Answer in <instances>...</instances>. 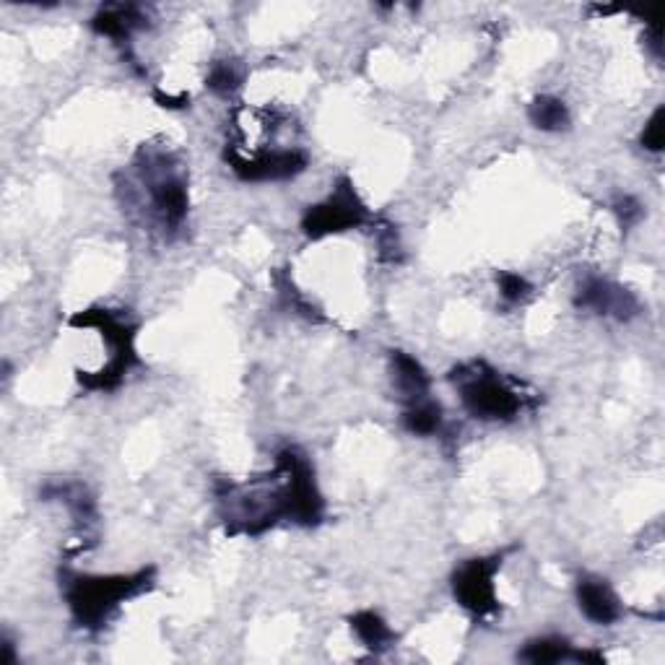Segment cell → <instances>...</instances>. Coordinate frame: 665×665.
Listing matches in <instances>:
<instances>
[{"mask_svg":"<svg viewBox=\"0 0 665 665\" xmlns=\"http://www.w3.org/2000/svg\"><path fill=\"white\" fill-rule=\"evenodd\" d=\"M146 13L140 6H107V9H99L97 17L92 19V29L102 36H109L117 44L130 42V34L136 29L146 27Z\"/></svg>","mask_w":665,"mask_h":665,"instance_id":"11","label":"cell"},{"mask_svg":"<svg viewBox=\"0 0 665 665\" xmlns=\"http://www.w3.org/2000/svg\"><path fill=\"white\" fill-rule=\"evenodd\" d=\"M453 382L463 409L478 421H513L526 405L522 395L482 361L455 369Z\"/></svg>","mask_w":665,"mask_h":665,"instance_id":"2","label":"cell"},{"mask_svg":"<svg viewBox=\"0 0 665 665\" xmlns=\"http://www.w3.org/2000/svg\"><path fill=\"white\" fill-rule=\"evenodd\" d=\"M149 172L151 205L161 219V224L177 229L188 217V188L184 180L172 169H146Z\"/></svg>","mask_w":665,"mask_h":665,"instance_id":"8","label":"cell"},{"mask_svg":"<svg viewBox=\"0 0 665 665\" xmlns=\"http://www.w3.org/2000/svg\"><path fill=\"white\" fill-rule=\"evenodd\" d=\"M574 307L590 309L601 317H613V320L626 323L640 315V299L630 289L613 284L609 278L588 276L574 292Z\"/></svg>","mask_w":665,"mask_h":665,"instance_id":"7","label":"cell"},{"mask_svg":"<svg viewBox=\"0 0 665 665\" xmlns=\"http://www.w3.org/2000/svg\"><path fill=\"white\" fill-rule=\"evenodd\" d=\"M276 468L284 478L278 492L286 520L297 522V526H317L323 520L325 502L320 489H317L313 465L299 450L289 447L276 455Z\"/></svg>","mask_w":665,"mask_h":665,"instance_id":"3","label":"cell"},{"mask_svg":"<svg viewBox=\"0 0 665 665\" xmlns=\"http://www.w3.org/2000/svg\"><path fill=\"white\" fill-rule=\"evenodd\" d=\"M528 117H530V123H534L536 128L543 133H561L569 128V123H572L564 102H561L559 97H551V94H541V97H536L534 102H530Z\"/></svg>","mask_w":665,"mask_h":665,"instance_id":"12","label":"cell"},{"mask_svg":"<svg viewBox=\"0 0 665 665\" xmlns=\"http://www.w3.org/2000/svg\"><path fill=\"white\" fill-rule=\"evenodd\" d=\"M242 84V71L236 68V63L232 61H221L213 63V68L209 73V88L217 94H232L240 88Z\"/></svg>","mask_w":665,"mask_h":665,"instance_id":"16","label":"cell"},{"mask_svg":"<svg viewBox=\"0 0 665 665\" xmlns=\"http://www.w3.org/2000/svg\"><path fill=\"white\" fill-rule=\"evenodd\" d=\"M517 657L534 665L572 661V645H569L564 637H538V640H530L528 645L517 653Z\"/></svg>","mask_w":665,"mask_h":665,"instance_id":"15","label":"cell"},{"mask_svg":"<svg viewBox=\"0 0 665 665\" xmlns=\"http://www.w3.org/2000/svg\"><path fill=\"white\" fill-rule=\"evenodd\" d=\"M578 603L593 624L609 626L622 619V603L605 580L580 578L578 582Z\"/></svg>","mask_w":665,"mask_h":665,"instance_id":"9","label":"cell"},{"mask_svg":"<svg viewBox=\"0 0 665 665\" xmlns=\"http://www.w3.org/2000/svg\"><path fill=\"white\" fill-rule=\"evenodd\" d=\"M349 624L353 634L361 640V645L369 650H386L390 642L395 640V634L386 624V619L374 611L353 613V616H349Z\"/></svg>","mask_w":665,"mask_h":665,"instance_id":"13","label":"cell"},{"mask_svg":"<svg viewBox=\"0 0 665 665\" xmlns=\"http://www.w3.org/2000/svg\"><path fill=\"white\" fill-rule=\"evenodd\" d=\"M226 165L242 182H278L302 175L309 165V157L299 149L263 151L255 157H242L234 149H226Z\"/></svg>","mask_w":665,"mask_h":665,"instance_id":"6","label":"cell"},{"mask_svg":"<svg viewBox=\"0 0 665 665\" xmlns=\"http://www.w3.org/2000/svg\"><path fill=\"white\" fill-rule=\"evenodd\" d=\"M663 120H665V109L657 107L653 113V117L647 120L645 130H642V136H640L642 149L655 151V154L663 151Z\"/></svg>","mask_w":665,"mask_h":665,"instance_id":"19","label":"cell"},{"mask_svg":"<svg viewBox=\"0 0 665 665\" xmlns=\"http://www.w3.org/2000/svg\"><path fill=\"white\" fill-rule=\"evenodd\" d=\"M390 367H393V382L405 405L430 398L432 380L419 359H413L405 351H393L390 353Z\"/></svg>","mask_w":665,"mask_h":665,"instance_id":"10","label":"cell"},{"mask_svg":"<svg viewBox=\"0 0 665 665\" xmlns=\"http://www.w3.org/2000/svg\"><path fill=\"white\" fill-rule=\"evenodd\" d=\"M154 585V569L133 574H63V593L81 630L97 632L117 611V605L146 593Z\"/></svg>","mask_w":665,"mask_h":665,"instance_id":"1","label":"cell"},{"mask_svg":"<svg viewBox=\"0 0 665 665\" xmlns=\"http://www.w3.org/2000/svg\"><path fill=\"white\" fill-rule=\"evenodd\" d=\"M502 567V553L482 559H468L453 572L455 601L471 611L473 616H489L497 611V588L494 574Z\"/></svg>","mask_w":665,"mask_h":665,"instance_id":"5","label":"cell"},{"mask_svg":"<svg viewBox=\"0 0 665 665\" xmlns=\"http://www.w3.org/2000/svg\"><path fill=\"white\" fill-rule=\"evenodd\" d=\"M403 426L416 437H432L442 430V405L432 398L409 403L403 411Z\"/></svg>","mask_w":665,"mask_h":665,"instance_id":"14","label":"cell"},{"mask_svg":"<svg viewBox=\"0 0 665 665\" xmlns=\"http://www.w3.org/2000/svg\"><path fill=\"white\" fill-rule=\"evenodd\" d=\"M367 221V205L361 203V198L353 190L349 177H341L332 190L330 198H325L323 203L309 205L302 217V232L309 240H323L328 234H341L349 229H357Z\"/></svg>","mask_w":665,"mask_h":665,"instance_id":"4","label":"cell"},{"mask_svg":"<svg viewBox=\"0 0 665 665\" xmlns=\"http://www.w3.org/2000/svg\"><path fill=\"white\" fill-rule=\"evenodd\" d=\"M613 213H616L619 224L622 229H632L637 226L642 217H645V209H642V203L634 196H616L613 198Z\"/></svg>","mask_w":665,"mask_h":665,"instance_id":"18","label":"cell"},{"mask_svg":"<svg viewBox=\"0 0 665 665\" xmlns=\"http://www.w3.org/2000/svg\"><path fill=\"white\" fill-rule=\"evenodd\" d=\"M0 650H3L0 661H3L6 665L17 663V655H13V642H11V637H3V645H0Z\"/></svg>","mask_w":665,"mask_h":665,"instance_id":"20","label":"cell"},{"mask_svg":"<svg viewBox=\"0 0 665 665\" xmlns=\"http://www.w3.org/2000/svg\"><path fill=\"white\" fill-rule=\"evenodd\" d=\"M497 286H499V297L509 302V305H517V302L528 299L530 292H534L530 281L515 271H502L497 276Z\"/></svg>","mask_w":665,"mask_h":665,"instance_id":"17","label":"cell"}]
</instances>
